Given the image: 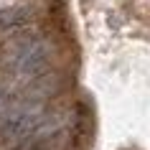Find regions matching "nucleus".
<instances>
[{"label":"nucleus","instance_id":"f257e3e1","mask_svg":"<svg viewBox=\"0 0 150 150\" xmlns=\"http://www.w3.org/2000/svg\"><path fill=\"white\" fill-rule=\"evenodd\" d=\"M46 48L38 41H21L10 54V69L21 76H36L46 69Z\"/></svg>","mask_w":150,"mask_h":150},{"label":"nucleus","instance_id":"f03ea898","mask_svg":"<svg viewBox=\"0 0 150 150\" xmlns=\"http://www.w3.org/2000/svg\"><path fill=\"white\" fill-rule=\"evenodd\" d=\"M41 125V112L36 107H18L3 122V137L5 140H23Z\"/></svg>","mask_w":150,"mask_h":150}]
</instances>
